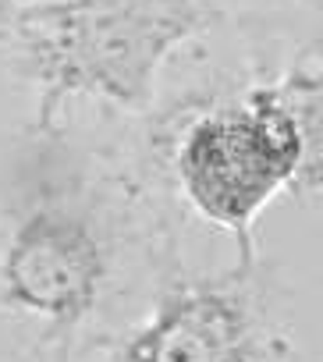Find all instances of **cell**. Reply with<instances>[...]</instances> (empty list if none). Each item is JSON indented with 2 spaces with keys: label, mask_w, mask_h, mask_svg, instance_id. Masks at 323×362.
I'll return each mask as SVG.
<instances>
[{
  "label": "cell",
  "mask_w": 323,
  "mask_h": 362,
  "mask_svg": "<svg viewBox=\"0 0 323 362\" xmlns=\"http://www.w3.org/2000/svg\"><path fill=\"white\" fill-rule=\"evenodd\" d=\"M316 4H319V0H305V8H309V11H316Z\"/></svg>",
  "instance_id": "8992f818"
},
{
  "label": "cell",
  "mask_w": 323,
  "mask_h": 362,
  "mask_svg": "<svg viewBox=\"0 0 323 362\" xmlns=\"http://www.w3.org/2000/svg\"><path fill=\"white\" fill-rule=\"evenodd\" d=\"M100 362H312L284 284L256 259L168 270L146 313L100 341Z\"/></svg>",
  "instance_id": "277c9868"
},
{
  "label": "cell",
  "mask_w": 323,
  "mask_h": 362,
  "mask_svg": "<svg viewBox=\"0 0 323 362\" xmlns=\"http://www.w3.org/2000/svg\"><path fill=\"white\" fill-rule=\"evenodd\" d=\"M217 22V0H29L0 25V50L33 86L29 128L54 132L78 107L153 114L164 71Z\"/></svg>",
  "instance_id": "3957f363"
},
{
  "label": "cell",
  "mask_w": 323,
  "mask_h": 362,
  "mask_svg": "<svg viewBox=\"0 0 323 362\" xmlns=\"http://www.w3.org/2000/svg\"><path fill=\"white\" fill-rule=\"evenodd\" d=\"M266 68L189 89L153 124L156 170L192 217L256 259V224L291 192L316 206L323 192V61L316 36L266 50Z\"/></svg>",
  "instance_id": "7a4b0ae2"
},
{
  "label": "cell",
  "mask_w": 323,
  "mask_h": 362,
  "mask_svg": "<svg viewBox=\"0 0 323 362\" xmlns=\"http://www.w3.org/2000/svg\"><path fill=\"white\" fill-rule=\"evenodd\" d=\"M15 11V0H0V25L8 22V15Z\"/></svg>",
  "instance_id": "5b68a950"
},
{
  "label": "cell",
  "mask_w": 323,
  "mask_h": 362,
  "mask_svg": "<svg viewBox=\"0 0 323 362\" xmlns=\"http://www.w3.org/2000/svg\"><path fill=\"white\" fill-rule=\"evenodd\" d=\"M142 181L110 149H86L68 124L25 132L0 196V320L36 351H71L96 327L110 337L121 298L171 263Z\"/></svg>",
  "instance_id": "6da1fadb"
}]
</instances>
